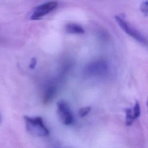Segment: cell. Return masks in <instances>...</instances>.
Masks as SVG:
<instances>
[{
	"mask_svg": "<svg viewBox=\"0 0 148 148\" xmlns=\"http://www.w3.org/2000/svg\"><path fill=\"white\" fill-rule=\"evenodd\" d=\"M24 118L26 129L30 134L39 136H46L49 135V131L40 117L26 116Z\"/></svg>",
	"mask_w": 148,
	"mask_h": 148,
	"instance_id": "6da1fadb",
	"label": "cell"
},
{
	"mask_svg": "<svg viewBox=\"0 0 148 148\" xmlns=\"http://www.w3.org/2000/svg\"><path fill=\"white\" fill-rule=\"evenodd\" d=\"M108 66L106 62L102 60L92 61L87 65L84 72L88 76H102L107 73Z\"/></svg>",
	"mask_w": 148,
	"mask_h": 148,
	"instance_id": "7a4b0ae2",
	"label": "cell"
},
{
	"mask_svg": "<svg viewBox=\"0 0 148 148\" xmlns=\"http://www.w3.org/2000/svg\"><path fill=\"white\" fill-rule=\"evenodd\" d=\"M115 20L119 25L126 34L131 36L132 38H133L139 42L143 45L147 44L146 39L138 31H136L131 25H130L128 23H127L122 17H121L120 16H116Z\"/></svg>",
	"mask_w": 148,
	"mask_h": 148,
	"instance_id": "3957f363",
	"label": "cell"
},
{
	"mask_svg": "<svg viewBox=\"0 0 148 148\" xmlns=\"http://www.w3.org/2000/svg\"><path fill=\"white\" fill-rule=\"evenodd\" d=\"M57 114L60 120L65 125H70L73 122V116L70 107L65 101L57 102Z\"/></svg>",
	"mask_w": 148,
	"mask_h": 148,
	"instance_id": "277c9868",
	"label": "cell"
},
{
	"mask_svg": "<svg viewBox=\"0 0 148 148\" xmlns=\"http://www.w3.org/2000/svg\"><path fill=\"white\" fill-rule=\"evenodd\" d=\"M57 6V2L56 1H49L40 5L34 9L29 16V18L33 20H39L55 9Z\"/></svg>",
	"mask_w": 148,
	"mask_h": 148,
	"instance_id": "5b68a950",
	"label": "cell"
},
{
	"mask_svg": "<svg viewBox=\"0 0 148 148\" xmlns=\"http://www.w3.org/2000/svg\"><path fill=\"white\" fill-rule=\"evenodd\" d=\"M57 92V87L54 85L49 86L45 90L43 96V102L44 104H48L54 98Z\"/></svg>",
	"mask_w": 148,
	"mask_h": 148,
	"instance_id": "8992f818",
	"label": "cell"
},
{
	"mask_svg": "<svg viewBox=\"0 0 148 148\" xmlns=\"http://www.w3.org/2000/svg\"><path fill=\"white\" fill-rule=\"evenodd\" d=\"M65 31L68 33L72 34H82L84 30L80 25L75 23H69L65 26Z\"/></svg>",
	"mask_w": 148,
	"mask_h": 148,
	"instance_id": "52a82bcc",
	"label": "cell"
},
{
	"mask_svg": "<svg viewBox=\"0 0 148 148\" xmlns=\"http://www.w3.org/2000/svg\"><path fill=\"white\" fill-rule=\"evenodd\" d=\"M125 113H126V124L127 125H130L132 124L133 121L135 120L133 112H132V109L128 108L125 109Z\"/></svg>",
	"mask_w": 148,
	"mask_h": 148,
	"instance_id": "ba28073f",
	"label": "cell"
},
{
	"mask_svg": "<svg viewBox=\"0 0 148 148\" xmlns=\"http://www.w3.org/2000/svg\"><path fill=\"white\" fill-rule=\"evenodd\" d=\"M132 112L134 114V119H136L138 118L140 114V106L139 103L138 102H136L132 109Z\"/></svg>",
	"mask_w": 148,
	"mask_h": 148,
	"instance_id": "9c48e42d",
	"label": "cell"
},
{
	"mask_svg": "<svg viewBox=\"0 0 148 148\" xmlns=\"http://www.w3.org/2000/svg\"><path fill=\"white\" fill-rule=\"evenodd\" d=\"M90 111H91V108L89 106H86V107H84L80 109L79 110L78 114L80 117H83L87 116L90 112Z\"/></svg>",
	"mask_w": 148,
	"mask_h": 148,
	"instance_id": "30bf717a",
	"label": "cell"
},
{
	"mask_svg": "<svg viewBox=\"0 0 148 148\" xmlns=\"http://www.w3.org/2000/svg\"><path fill=\"white\" fill-rule=\"evenodd\" d=\"M140 10L143 13L147 14L148 10V6H147V1L143 2L140 5Z\"/></svg>",
	"mask_w": 148,
	"mask_h": 148,
	"instance_id": "8fae6325",
	"label": "cell"
},
{
	"mask_svg": "<svg viewBox=\"0 0 148 148\" xmlns=\"http://www.w3.org/2000/svg\"><path fill=\"white\" fill-rule=\"evenodd\" d=\"M36 65V60L35 58H32L29 63V68L31 69H34Z\"/></svg>",
	"mask_w": 148,
	"mask_h": 148,
	"instance_id": "7c38bea8",
	"label": "cell"
},
{
	"mask_svg": "<svg viewBox=\"0 0 148 148\" xmlns=\"http://www.w3.org/2000/svg\"><path fill=\"white\" fill-rule=\"evenodd\" d=\"M0 121H1V117H0Z\"/></svg>",
	"mask_w": 148,
	"mask_h": 148,
	"instance_id": "4fadbf2b",
	"label": "cell"
}]
</instances>
